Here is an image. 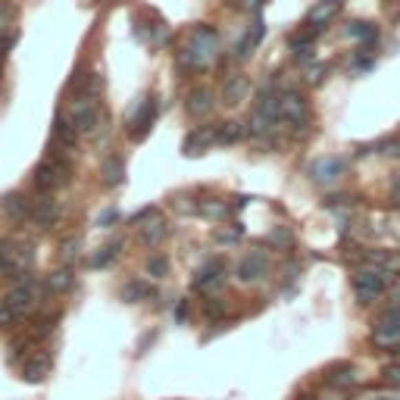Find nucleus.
<instances>
[{
    "label": "nucleus",
    "mask_w": 400,
    "mask_h": 400,
    "mask_svg": "<svg viewBox=\"0 0 400 400\" xmlns=\"http://www.w3.org/2000/svg\"><path fill=\"white\" fill-rule=\"evenodd\" d=\"M219 60V34L213 25H194L188 41L176 54V66L182 72H204Z\"/></svg>",
    "instance_id": "nucleus-1"
},
{
    "label": "nucleus",
    "mask_w": 400,
    "mask_h": 400,
    "mask_svg": "<svg viewBox=\"0 0 400 400\" xmlns=\"http://www.w3.org/2000/svg\"><path fill=\"white\" fill-rule=\"evenodd\" d=\"M397 278V272L381 269V266H359L357 275H353V294H357V304L369 306L381 297V294L391 288V282Z\"/></svg>",
    "instance_id": "nucleus-2"
},
{
    "label": "nucleus",
    "mask_w": 400,
    "mask_h": 400,
    "mask_svg": "<svg viewBox=\"0 0 400 400\" xmlns=\"http://www.w3.org/2000/svg\"><path fill=\"white\" fill-rule=\"evenodd\" d=\"M69 178H72V163L63 160L60 154H50L48 160L34 169V188L44 191V194H50V191L69 185Z\"/></svg>",
    "instance_id": "nucleus-3"
},
{
    "label": "nucleus",
    "mask_w": 400,
    "mask_h": 400,
    "mask_svg": "<svg viewBox=\"0 0 400 400\" xmlns=\"http://www.w3.org/2000/svg\"><path fill=\"white\" fill-rule=\"evenodd\" d=\"M278 116H282L285 125L300 131L310 125V103H306V97L297 88H285V91H278Z\"/></svg>",
    "instance_id": "nucleus-4"
},
{
    "label": "nucleus",
    "mask_w": 400,
    "mask_h": 400,
    "mask_svg": "<svg viewBox=\"0 0 400 400\" xmlns=\"http://www.w3.org/2000/svg\"><path fill=\"white\" fill-rule=\"evenodd\" d=\"M69 123L78 135H94L97 125H101V107H97V97L91 94H78L69 103Z\"/></svg>",
    "instance_id": "nucleus-5"
},
{
    "label": "nucleus",
    "mask_w": 400,
    "mask_h": 400,
    "mask_svg": "<svg viewBox=\"0 0 400 400\" xmlns=\"http://www.w3.org/2000/svg\"><path fill=\"white\" fill-rule=\"evenodd\" d=\"M269 272H272V257L266 251H260V247L257 251H247L235 266V275L241 285H260V282L269 278Z\"/></svg>",
    "instance_id": "nucleus-6"
},
{
    "label": "nucleus",
    "mask_w": 400,
    "mask_h": 400,
    "mask_svg": "<svg viewBox=\"0 0 400 400\" xmlns=\"http://www.w3.org/2000/svg\"><path fill=\"white\" fill-rule=\"evenodd\" d=\"M347 172V160L344 156H316L310 166H306V176H310L313 185H319V188H328V185H335L341 176Z\"/></svg>",
    "instance_id": "nucleus-7"
},
{
    "label": "nucleus",
    "mask_w": 400,
    "mask_h": 400,
    "mask_svg": "<svg viewBox=\"0 0 400 400\" xmlns=\"http://www.w3.org/2000/svg\"><path fill=\"white\" fill-rule=\"evenodd\" d=\"M225 278H229V266H225V260H207V263L197 266L191 288L200 291V294H216L219 288H225Z\"/></svg>",
    "instance_id": "nucleus-8"
},
{
    "label": "nucleus",
    "mask_w": 400,
    "mask_h": 400,
    "mask_svg": "<svg viewBox=\"0 0 400 400\" xmlns=\"http://www.w3.org/2000/svg\"><path fill=\"white\" fill-rule=\"evenodd\" d=\"M156 109H160L156 97H141V101H138L135 113H131L129 123H125V131H129L131 141H144V138L150 135V129H154V119H156Z\"/></svg>",
    "instance_id": "nucleus-9"
},
{
    "label": "nucleus",
    "mask_w": 400,
    "mask_h": 400,
    "mask_svg": "<svg viewBox=\"0 0 400 400\" xmlns=\"http://www.w3.org/2000/svg\"><path fill=\"white\" fill-rule=\"evenodd\" d=\"M38 300H41V285H38V282H34L32 275H25L22 282H16L13 291L7 294V306H13V310L19 313V316L32 310V306L38 304Z\"/></svg>",
    "instance_id": "nucleus-10"
},
{
    "label": "nucleus",
    "mask_w": 400,
    "mask_h": 400,
    "mask_svg": "<svg viewBox=\"0 0 400 400\" xmlns=\"http://www.w3.org/2000/svg\"><path fill=\"white\" fill-rule=\"evenodd\" d=\"M247 94H251V78H247L244 72H235L225 78L222 85V103L225 107H238L241 101H247Z\"/></svg>",
    "instance_id": "nucleus-11"
},
{
    "label": "nucleus",
    "mask_w": 400,
    "mask_h": 400,
    "mask_svg": "<svg viewBox=\"0 0 400 400\" xmlns=\"http://www.w3.org/2000/svg\"><path fill=\"white\" fill-rule=\"evenodd\" d=\"M213 144H216V125H200V129H194L185 138L182 150L185 156H197V154H204V150H210Z\"/></svg>",
    "instance_id": "nucleus-12"
},
{
    "label": "nucleus",
    "mask_w": 400,
    "mask_h": 400,
    "mask_svg": "<svg viewBox=\"0 0 400 400\" xmlns=\"http://www.w3.org/2000/svg\"><path fill=\"white\" fill-rule=\"evenodd\" d=\"M326 385L328 388H338V391H347V388L359 385L357 366H350V363H335V366H328L326 369Z\"/></svg>",
    "instance_id": "nucleus-13"
},
{
    "label": "nucleus",
    "mask_w": 400,
    "mask_h": 400,
    "mask_svg": "<svg viewBox=\"0 0 400 400\" xmlns=\"http://www.w3.org/2000/svg\"><path fill=\"white\" fill-rule=\"evenodd\" d=\"M213 107H216V101H213L210 88H194L188 94V101H185V109H188L191 119H207L213 113Z\"/></svg>",
    "instance_id": "nucleus-14"
},
{
    "label": "nucleus",
    "mask_w": 400,
    "mask_h": 400,
    "mask_svg": "<svg viewBox=\"0 0 400 400\" xmlns=\"http://www.w3.org/2000/svg\"><path fill=\"white\" fill-rule=\"evenodd\" d=\"M32 219H34V225L38 229H44V231H50L56 225V219H60V204H56L54 197H48L44 194L38 204L32 207Z\"/></svg>",
    "instance_id": "nucleus-15"
},
{
    "label": "nucleus",
    "mask_w": 400,
    "mask_h": 400,
    "mask_svg": "<svg viewBox=\"0 0 400 400\" xmlns=\"http://www.w3.org/2000/svg\"><path fill=\"white\" fill-rule=\"evenodd\" d=\"M50 369H54L50 353H32V357L25 359V366H22V379L32 381V385H38V381H44L50 375Z\"/></svg>",
    "instance_id": "nucleus-16"
},
{
    "label": "nucleus",
    "mask_w": 400,
    "mask_h": 400,
    "mask_svg": "<svg viewBox=\"0 0 400 400\" xmlns=\"http://www.w3.org/2000/svg\"><path fill=\"white\" fill-rule=\"evenodd\" d=\"M338 10H341V0H322V3H316V7L310 10V16H306V28L322 32V28L335 19V13H338Z\"/></svg>",
    "instance_id": "nucleus-17"
},
{
    "label": "nucleus",
    "mask_w": 400,
    "mask_h": 400,
    "mask_svg": "<svg viewBox=\"0 0 400 400\" xmlns=\"http://www.w3.org/2000/svg\"><path fill=\"white\" fill-rule=\"evenodd\" d=\"M0 210H3V216L16 225L25 222V219H32V204H28L22 194H7L3 200H0Z\"/></svg>",
    "instance_id": "nucleus-18"
},
{
    "label": "nucleus",
    "mask_w": 400,
    "mask_h": 400,
    "mask_svg": "<svg viewBox=\"0 0 400 400\" xmlns=\"http://www.w3.org/2000/svg\"><path fill=\"white\" fill-rule=\"evenodd\" d=\"M263 34H266V22L257 19L251 32H244V38H241V41L235 44V50H231V60H247V56L253 54V48H257V44L263 41Z\"/></svg>",
    "instance_id": "nucleus-19"
},
{
    "label": "nucleus",
    "mask_w": 400,
    "mask_h": 400,
    "mask_svg": "<svg viewBox=\"0 0 400 400\" xmlns=\"http://www.w3.org/2000/svg\"><path fill=\"white\" fill-rule=\"evenodd\" d=\"M75 138H78V131L72 129V123H69V119H63V116H56V123H54V154L63 156V150H66V154H72V150H75Z\"/></svg>",
    "instance_id": "nucleus-20"
},
{
    "label": "nucleus",
    "mask_w": 400,
    "mask_h": 400,
    "mask_svg": "<svg viewBox=\"0 0 400 400\" xmlns=\"http://www.w3.org/2000/svg\"><path fill=\"white\" fill-rule=\"evenodd\" d=\"M169 238V225L163 219H147V225H141V244L144 247H160Z\"/></svg>",
    "instance_id": "nucleus-21"
},
{
    "label": "nucleus",
    "mask_w": 400,
    "mask_h": 400,
    "mask_svg": "<svg viewBox=\"0 0 400 400\" xmlns=\"http://www.w3.org/2000/svg\"><path fill=\"white\" fill-rule=\"evenodd\" d=\"M347 38H353V41H359V44H375L379 41V28L372 25V22H363V19H353V22H347Z\"/></svg>",
    "instance_id": "nucleus-22"
},
{
    "label": "nucleus",
    "mask_w": 400,
    "mask_h": 400,
    "mask_svg": "<svg viewBox=\"0 0 400 400\" xmlns=\"http://www.w3.org/2000/svg\"><path fill=\"white\" fill-rule=\"evenodd\" d=\"M103 182H107L109 188L125 182V160L119 154H109L107 160H103Z\"/></svg>",
    "instance_id": "nucleus-23"
},
{
    "label": "nucleus",
    "mask_w": 400,
    "mask_h": 400,
    "mask_svg": "<svg viewBox=\"0 0 400 400\" xmlns=\"http://www.w3.org/2000/svg\"><path fill=\"white\" fill-rule=\"evenodd\" d=\"M123 247H125V241H123V238H116V241L103 244L101 251H97L94 257L88 260V266H91V269H103V266H109L116 257H119V253H123Z\"/></svg>",
    "instance_id": "nucleus-24"
},
{
    "label": "nucleus",
    "mask_w": 400,
    "mask_h": 400,
    "mask_svg": "<svg viewBox=\"0 0 400 400\" xmlns=\"http://www.w3.org/2000/svg\"><path fill=\"white\" fill-rule=\"evenodd\" d=\"M72 285H75V275H72V269H69V266H63V269L50 272L48 282H44V288H48L50 294H66Z\"/></svg>",
    "instance_id": "nucleus-25"
},
{
    "label": "nucleus",
    "mask_w": 400,
    "mask_h": 400,
    "mask_svg": "<svg viewBox=\"0 0 400 400\" xmlns=\"http://www.w3.org/2000/svg\"><path fill=\"white\" fill-rule=\"evenodd\" d=\"M247 135V129L241 123H222L216 125V144H238Z\"/></svg>",
    "instance_id": "nucleus-26"
},
{
    "label": "nucleus",
    "mask_w": 400,
    "mask_h": 400,
    "mask_svg": "<svg viewBox=\"0 0 400 400\" xmlns=\"http://www.w3.org/2000/svg\"><path fill=\"white\" fill-rule=\"evenodd\" d=\"M147 297H154V285H150V282H129V285L123 288L125 304H138V300H147Z\"/></svg>",
    "instance_id": "nucleus-27"
},
{
    "label": "nucleus",
    "mask_w": 400,
    "mask_h": 400,
    "mask_svg": "<svg viewBox=\"0 0 400 400\" xmlns=\"http://www.w3.org/2000/svg\"><path fill=\"white\" fill-rule=\"evenodd\" d=\"M197 213L207 219H225L229 204H225V200H216V197H213V200H200V204H197Z\"/></svg>",
    "instance_id": "nucleus-28"
},
{
    "label": "nucleus",
    "mask_w": 400,
    "mask_h": 400,
    "mask_svg": "<svg viewBox=\"0 0 400 400\" xmlns=\"http://www.w3.org/2000/svg\"><path fill=\"white\" fill-rule=\"evenodd\" d=\"M78 251H82V238H69V241H63V247H60V260L63 263H75L78 260Z\"/></svg>",
    "instance_id": "nucleus-29"
},
{
    "label": "nucleus",
    "mask_w": 400,
    "mask_h": 400,
    "mask_svg": "<svg viewBox=\"0 0 400 400\" xmlns=\"http://www.w3.org/2000/svg\"><path fill=\"white\" fill-rule=\"evenodd\" d=\"M13 19H16V7L10 0H0V34L13 32Z\"/></svg>",
    "instance_id": "nucleus-30"
},
{
    "label": "nucleus",
    "mask_w": 400,
    "mask_h": 400,
    "mask_svg": "<svg viewBox=\"0 0 400 400\" xmlns=\"http://www.w3.org/2000/svg\"><path fill=\"white\" fill-rule=\"evenodd\" d=\"M269 241H272L275 247H291V244H294V231L285 229V225H275V229L269 231Z\"/></svg>",
    "instance_id": "nucleus-31"
},
{
    "label": "nucleus",
    "mask_w": 400,
    "mask_h": 400,
    "mask_svg": "<svg viewBox=\"0 0 400 400\" xmlns=\"http://www.w3.org/2000/svg\"><path fill=\"white\" fill-rule=\"evenodd\" d=\"M28 353H32V341H16V344H10V363H22V359H28Z\"/></svg>",
    "instance_id": "nucleus-32"
},
{
    "label": "nucleus",
    "mask_w": 400,
    "mask_h": 400,
    "mask_svg": "<svg viewBox=\"0 0 400 400\" xmlns=\"http://www.w3.org/2000/svg\"><path fill=\"white\" fill-rule=\"evenodd\" d=\"M116 222H119V210H116V207H107V210H101V213H97V219H94L97 229H113Z\"/></svg>",
    "instance_id": "nucleus-33"
},
{
    "label": "nucleus",
    "mask_w": 400,
    "mask_h": 400,
    "mask_svg": "<svg viewBox=\"0 0 400 400\" xmlns=\"http://www.w3.org/2000/svg\"><path fill=\"white\" fill-rule=\"evenodd\" d=\"M169 272V260L166 257H150L147 260V275L150 278H163Z\"/></svg>",
    "instance_id": "nucleus-34"
},
{
    "label": "nucleus",
    "mask_w": 400,
    "mask_h": 400,
    "mask_svg": "<svg viewBox=\"0 0 400 400\" xmlns=\"http://www.w3.org/2000/svg\"><path fill=\"white\" fill-rule=\"evenodd\" d=\"M56 319H60L56 313H54V316H48V319H41V322L34 326V338H48V335L56 328Z\"/></svg>",
    "instance_id": "nucleus-35"
},
{
    "label": "nucleus",
    "mask_w": 400,
    "mask_h": 400,
    "mask_svg": "<svg viewBox=\"0 0 400 400\" xmlns=\"http://www.w3.org/2000/svg\"><path fill=\"white\" fill-rule=\"evenodd\" d=\"M16 319H19V313H16L13 306L0 304V328H13V326H16Z\"/></svg>",
    "instance_id": "nucleus-36"
},
{
    "label": "nucleus",
    "mask_w": 400,
    "mask_h": 400,
    "mask_svg": "<svg viewBox=\"0 0 400 400\" xmlns=\"http://www.w3.org/2000/svg\"><path fill=\"white\" fill-rule=\"evenodd\" d=\"M385 381L391 388H400V359H394V363L385 366Z\"/></svg>",
    "instance_id": "nucleus-37"
},
{
    "label": "nucleus",
    "mask_w": 400,
    "mask_h": 400,
    "mask_svg": "<svg viewBox=\"0 0 400 400\" xmlns=\"http://www.w3.org/2000/svg\"><path fill=\"white\" fill-rule=\"evenodd\" d=\"M16 44V32H3L0 34V54H10Z\"/></svg>",
    "instance_id": "nucleus-38"
},
{
    "label": "nucleus",
    "mask_w": 400,
    "mask_h": 400,
    "mask_svg": "<svg viewBox=\"0 0 400 400\" xmlns=\"http://www.w3.org/2000/svg\"><path fill=\"white\" fill-rule=\"evenodd\" d=\"M238 238H241V231H225V229L216 231V241H219V244H235Z\"/></svg>",
    "instance_id": "nucleus-39"
},
{
    "label": "nucleus",
    "mask_w": 400,
    "mask_h": 400,
    "mask_svg": "<svg viewBox=\"0 0 400 400\" xmlns=\"http://www.w3.org/2000/svg\"><path fill=\"white\" fill-rule=\"evenodd\" d=\"M322 75H326V66H310V69H306V82L319 85V82H322Z\"/></svg>",
    "instance_id": "nucleus-40"
},
{
    "label": "nucleus",
    "mask_w": 400,
    "mask_h": 400,
    "mask_svg": "<svg viewBox=\"0 0 400 400\" xmlns=\"http://www.w3.org/2000/svg\"><path fill=\"white\" fill-rule=\"evenodd\" d=\"M154 216H156V207H144V210H138L135 216H131V222L138 225V222H147V219H154Z\"/></svg>",
    "instance_id": "nucleus-41"
},
{
    "label": "nucleus",
    "mask_w": 400,
    "mask_h": 400,
    "mask_svg": "<svg viewBox=\"0 0 400 400\" xmlns=\"http://www.w3.org/2000/svg\"><path fill=\"white\" fill-rule=\"evenodd\" d=\"M238 7L241 10H260L263 7V0H238Z\"/></svg>",
    "instance_id": "nucleus-42"
},
{
    "label": "nucleus",
    "mask_w": 400,
    "mask_h": 400,
    "mask_svg": "<svg viewBox=\"0 0 400 400\" xmlns=\"http://www.w3.org/2000/svg\"><path fill=\"white\" fill-rule=\"evenodd\" d=\"M185 310H188V306H185V300H182V304H178V313H176V319H178V322H182V319H185Z\"/></svg>",
    "instance_id": "nucleus-43"
},
{
    "label": "nucleus",
    "mask_w": 400,
    "mask_h": 400,
    "mask_svg": "<svg viewBox=\"0 0 400 400\" xmlns=\"http://www.w3.org/2000/svg\"><path fill=\"white\" fill-rule=\"evenodd\" d=\"M3 60H7V54H0V75H3Z\"/></svg>",
    "instance_id": "nucleus-44"
},
{
    "label": "nucleus",
    "mask_w": 400,
    "mask_h": 400,
    "mask_svg": "<svg viewBox=\"0 0 400 400\" xmlns=\"http://www.w3.org/2000/svg\"><path fill=\"white\" fill-rule=\"evenodd\" d=\"M297 400H316V397H297Z\"/></svg>",
    "instance_id": "nucleus-45"
},
{
    "label": "nucleus",
    "mask_w": 400,
    "mask_h": 400,
    "mask_svg": "<svg viewBox=\"0 0 400 400\" xmlns=\"http://www.w3.org/2000/svg\"><path fill=\"white\" fill-rule=\"evenodd\" d=\"M379 400H391V397H379Z\"/></svg>",
    "instance_id": "nucleus-46"
}]
</instances>
